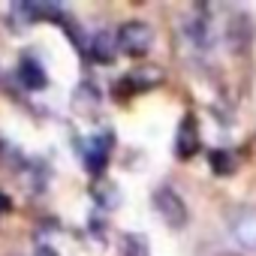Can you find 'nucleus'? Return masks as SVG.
Instances as JSON below:
<instances>
[{
    "mask_svg": "<svg viewBox=\"0 0 256 256\" xmlns=\"http://www.w3.org/2000/svg\"><path fill=\"white\" fill-rule=\"evenodd\" d=\"M154 42V30L148 22H124L118 28V48L126 54H145Z\"/></svg>",
    "mask_w": 256,
    "mask_h": 256,
    "instance_id": "obj_1",
    "label": "nucleus"
},
{
    "mask_svg": "<svg viewBox=\"0 0 256 256\" xmlns=\"http://www.w3.org/2000/svg\"><path fill=\"white\" fill-rule=\"evenodd\" d=\"M229 232L232 238L244 247L256 253V208L250 205H235L229 211Z\"/></svg>",
    "mask_w": 256,
    "mask_h": 256,
    "instance_id": "obj_2",
    "label": "nucleus"
},
{
    "mask_svg": "<svg viewBox=\"0 0 256 256\" xmlns=\"http://www.w3.org/2000/svg\"><path fill=\"white\" fill-rule=\"evenodd\" d=\"M154 208L160 211V217L172 226V229H181L187 223V205L184 199L172 190V187H157L154 190Z\"/></svg>",
    "mask_w": 256,
    "mask_h": 256,
    "instance_id": "obj_3",
    "label": "nucleus"
},
{
    "mask_svg": "<svg viewBox=\"0 0 256 256\" xmlns=\"http://www.w3.org/2000/svg\"><path fill=\"white\" fill-rule=\"evenodd\" d=\"M226 42H229V52L235 54H244L253 42V24H250V16L244 12H235L226 24Z\"/></svg>",
    "mask_w": 256,
    "mask_h": 256,
    "instance_id": "obj_4",
    "label": "nucleus"
},
{
    "mask_svg": "<svg viewBox=\"0 0 256 256\" xmlns=\"http://www.w3.org/2000/svg\"><path fill=\"white\" fill-rule=\"evenodd\" d=\"M184 34H187V40L199 48V52H208L211 46H214V30H211V22L205 18V16H190L187 22H184Z\"/></svg>",
    "mask_w": 256,
    "mask_h": 256,
    "instance_id": "obj_5",
    "label": "nucleus"
},
{
    "mask_svg": "<svg viewBox=\"0 0 256 256\" xmlns=\"http://www.w3.org/2000/svg\"><path fill=\"white\" fill-rule=\"evenodd\" d=\"M199 151V130H196V120L193 114H187L178 126V142H175V154L181 160H190L193 154Z\"/></svg>",
    "mask_w": 256,
    "mask_h": 256,
    "instance_id": "obj_6",
    "label": "nucleus"
},
{
    "mask_svg": "<svg viewBox=\"0 0 256 256\" xmlns=\"http://www.w3.org/2000/svg\"><path fill=\"white\" fill-rule=\"evenodd\" d=\"M108 142H112V136H94V139H90V145H88V151H84V166H88V172L100 175V172L106 169L108 148H112Z\"/></svg>",
    "mask_w": 256,
    "mask_h": 256,
    "instance_id": "obj_7",
    "label": "nucleus"
},
{
    "mask_svg": "<svg viewBox=\"0 0 256 256\" xmlns=\"http://www.w3.org/2000/svg\"><path fill=\"white\" fill-rule=\"evenodd\" d=\"M18 78L24 82V88H30V90H40V88H46V70H42V64H36L34 58H22V64H18Z\"/></svg>",
    "mask_w": 256,
    "mask_h": 256,
    "instance_id": "obj_8",
    "label": "nucleus"
},
{
    "mask_svg": "<svg viewBox=\"0 0 256 256\" xmlns=\"http://www.w3.org/2000/svg\"><path fill=\"white\" fill-rule=\"evenodd\" d=\"M114 42H118V40H112V34L100 30V34L90 40V46H88V54H90L96 64H112V58H114Z\"/></svg>",
    "mask_w": 256,
    "mask_h": 256,
    "instance_id": "obj_9",
    "label": "nucleus"
},
{
    "mask_svg": "<svg viewBox=\"0 0 256 256\" xmlns=\"http://www.w3.org/2000/svg\"><path fill=\"white\" fill-rule=\"evenodd\" d=\"M94 199H96L102 208H114V205L120 202L118 187H114L112 181H96V184H94Z\"/></svg>",
    "mask_w": 256,
    "mask_h": 256,
    "instance_id": "obj_10",
    "label": "nucleus"
},
{
    "mask_svg": "<svg viewBox=\"0 0 256 256\" xmlns=\"http://www.w3.org/2000/svg\"><path fill=\"white\" fill-rule=\"evenodd\" d=\"M163 78V72L160 70H136V72H130V76H126V84H130V88H136V90H142V88H151V84H157Z\"/></svg>",
    "mask_w": 256,
    "mask_h": 256,
    "instance_id": "obj_11",
    "label": "nucleus"
},
{
    "mask_svg": "<svg viewBox=\"0 0 256 256\" xmlns=\"http://www.w3.org/2000/svg\"><path fill=\"white\" fill-rule=\"evenodd\" d=\"M10 18H12V28H28L30 22H36V18H34V10H30V4H12V10H10Z\"/></svg>",
    "mask_w": 256,
    "mask_h": 256,
    "instance_id": "obj_12",
    "label": "nucleus"
},
{
    "mask_svg": "<svg viewBox=\"0 0 256 256\" xmlns=\"http://www.w3.org/2000/svg\"><path fill=\"white\" fill-rule=\"evenodd\" d=\"M124 256H148V244L142 235H124Z\"/></svg>",
    "mask_w": 256,
    "mask_h": 256,
    "instance_id": "obj_13",
    "label": "nucleus"
},
{
    "mask_svg": "<svg viewBox=\"0 0 256 256\" xmlns=\"http://www.w3.org/2000/svg\"><path fill=\"white\" fill-rule=\"evenodd\" d=\"M208 160H211V166H214L217 175H229V172H232V157H229L226 151H211Z\"/></svg>",
    "mask_w": 256,
    "mask_h": 256,
    "instance_id": "obj_14",
    "label": "nucleus"
},
{
    "mask_svg": "<svg viewBox=\"0 0 256 256\" xmlns=\"http://www.w3.org/2000/svg\"><path fill=\"white\" fill-rule=\"evenodd\" d=\"M34 256H58V250H54V247H48V244H40Z\"/></svg>",
    "mask_w": 256,
    "mask_h": 256,
    "instance_id": "obj_15",
    "label": "nucleus"
},
{
    "mask_svg": "<svg viewBox=\"0 0 256 256\" xmlns=\"http://www.w3.org/2000/svg\"><path fill=\"white\" fill-rule=\"evenodd\" d=\"M12 256H16V253H12Z\"/></svg>",
    "mask_w": 256,
    "mask_h": 256,
    "instance_id": "obj_16",
    "label": "nucleus"
}]
</instances>
